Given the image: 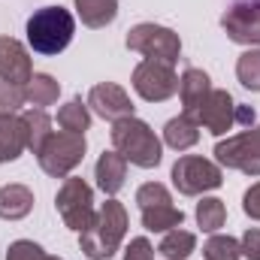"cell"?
I'll return each instance as SVG.
<instances>
[{"label":"cell","mask_w":260,"mask_h":260,"mask_svg":"<svg viewBox=\"0 0 260 260\" xmlns=\"http://www.w3.org/2000/svg\"><path fill=\"white\" fill-rule=\"evenodd\" d=\"M124 230H127L124 206L118 200H106L100 206V212L94 215V224L85 233H79V245L91 260H109L118 251V245L124 239Z\"/></svg>","instance_id":"1"},{"label":"cell","mask_w":260,"mask_h":260,"mask_svg":"<svg viewBox=\"0 0 260 260\" xmlns=\"http://www.w3.org/2000/svg\"><path fill=\"white\" fill-rule=\"evenodd\" d=\"M76 21L64 6H43L27 18V43L40 55H58L70 46Z\"/></svg>","instance_id":"2"},{"label":"cell","mask_w":260,"mask_h":260,"mask_svg":"<svg viewBox=\"0 0 260 260\" xmlns=\"http://www.w3.org/2000/svg\"><path fill=\"white\" fill-rule=\"evenodd\" d=\"M112 145L133 167L151 170L160 164V139L139 118H121L112 124Z\"/></svg>","instance_id":"3"},{"label":"cell","mask_w":260,"mask_h":260,"mask_svg":"<svg viewBox=\"0 0 260 260\" xmlns=\"http://www.w3.org/2000/svg\"><path fill=\"white\" fill-rule=\"evenodd\" d=\"M37 157H40L43 173H49L55 179H64L85 157V133H70V130L52 133L43 142V148H40Z\"/></svg>","instance_id":"4"},{"label":"cell","mask_w":260,"mask_h":260,"mask_svg":"<svg viewBox=\"0 0 260 260\" xmlns=\"http://www.w3.org/2000/svg\"><path fill=\"white\" fill-rule=\"evenodd\" d=\"M136 203H139V212H142V227L151 230V233H167L173 227H182V221H185V212L173 206L170 191L160 182L142 185L136 191Z\"/></svg>","instance_id":"5"},{"label":"cell","mask_w":260,"mask_h":260,"mask_svg":"<svg viewBox=\"0 0 260 260\" xmlns=\"http://www.w3.org/2000/svg\"><path fill=\"white\" fill-rule=\"evenodd\" d=\"M55 206L64 218V224L76 233H85L94 224V194L88 188L85 179H67L61 185V191L55 197Z\"/></svg>","instance_id":"6"},{"label":"cell","mask_w":260,"mask_h":260,"mask_svg":"<svg viewBox=\"0 0 260 260\" xmlns=\"http://www.w3.org/2000/svg\"><path fill=\"white\" fill-rule=\"evenodd\" d=\"M127 49L151 58V61H164V64H176L179 61V52H182V43H179V34H173L170 27H160V24H136L127 34Z\"/></svg>","instance_id":"7"},{"label":"cell","mask_w":260,"mask_h":260,"mask_svg":"<svg viewBox=\"0 0 260 260\" xmlns=\"http://www.w3.org/2000/svg\"><path fill=\"white\" fill-rule=\"evenodd\" d=\"M133 91L148 103H164L179 91V76H176L173 64L145 58L133 70Z\"/></svg>","instance_id":"8"},{"label":"cell","mask_w":260,"mask_h":260,"mask_svg":"<svg viewBox=\"0 0 260 260\" xmlns=\"http://www.w3.org/2000/svg\"><path fill=\"white\" fill-rule=\"evenodd\" d=\"M221 170L206 160V157H197V154H185L176 160L173 167V185L179 188V194L185 197H197L203 191H215L221 188Z\"/></svg>","instance_id":"9"},{"label":"cell","mask_w":260,"mask_h":260,"mask_svg":"<svg viewBox=\"0 0 260 260\" xmlns=\"http://www.w3.org/2000/svg\"><path fill=\"white\" fill-rule=\"evenodd\" d=\"M215 157L230 170L260 176V127H248L242 133H236V136H230L227 142H218Z\"/></svg>","instance_id":"10"},{"label":"cell","mask_w":260,"mask_h":260,"mask_svg":"<svg viewBox=\"0 0 260 260\" xmlns=\"http://www.w3.org/2000/svg\"><path fill=\"white\" fill-rule=\"evenodd\" d=\"M194 121L203 124V127L209 130V133H215V136L227 133V130L236 124V103H233V97L227 91H215L212 88L206 94V100L200 103V109L194 112Z\"/></svg>","instance_id":"11"},{"label":"cell","mask_w":260,"mask_h":260,"mask_svg":"<svg viewBox=\"0 0 260 260\" xmlns=\"http://www.w3.org/2000/svg\"><path fill=\"white\" fill-rule=\"evenodd\" d=\"M227 37L233 43L242 46H260V0L248 3H236L233 9H227V15L221 18Z\"/></svg>","instance_id":"12"},{"label":"cell","mask_w":260,"mask_h":260,"mask_svg":"<svg viewBox=\"0 0 260 260\" xmlns=\"http://www.w3.org/2000/svg\"><path fill=\"white\" fill-rule=\"evenodd\" d=\"M88 106L106 118V121H121V118H133V103H130L127 91L118 88L115 82H103V85H94L91 94H88Z\"/></svg>","instance_id":"13"},{"label":"cell","mask_w":260,"mask_h":260,"mask_svg":"<svg viewBox=\"0 0 260 260\" xmlns=\"http://www.w3.org/2000/svg\"><path fill=\"white\" fill-rule=\"evenodd\" d=\"M30 76H34V67H30L24 46L12 37H0V82L27 85Z\"/></svg>","instance_id":"14"},{"label":"cell","mask_w":260,"mask_h":260,"mask_svg":"<svg viewBox=\"0 0 260 260\" xmlns=\"http://www.w3.org/2000/svg\"><path fill=\"white\" fill-rule=\"evenodd\" d=\"M27 148V127L21 115L0 112V164L15 160Z\"/></svg>","instance_id":"15"},{"label":"cell","mask_w":260,"mask_h":260,"mask_svg":"<svg viewBox=\"0 0 260 260\" xmlns=\"http://www.w3.org/2000/svg\"><path fill=\"white\" fill-rule=\"evenodd\" d=\"M94 176H97V185H100L103 194H109V197L118 194L124 188V179H127V160L118 151H103L100 160H97Z\"/></svg>","instance_id":"16"},{"label":"cell","mask_w":260,"mask_h":260,"mask_svg":"<svg viewBox=\"0 0 260 260\" xmlns=\"http://www.w3.org/2000/svg\"><path fill=\"white\" fill-rule=\"evenodd\" d=\"M209 91H212V85H209V76L203 70H194V67L185 70V76L179 82V94H182V106H185L188 118H194V112L200 109V103L206 100Z\"/></svg>","instance_id":"17"},{"label":"cell","mask_w":260,"mask_h":260,"mask_svg":"<svg viewBox=\"0 0 260 260\" xmlns=\"http://www.w3.org/2000/svg\"><path fill=\"white\" fill-rule=\"evenodd\" d=\"M30 209H34V194H30V188H24V185H6V188H0V218L18 221V218H24Z\"/></svg>","instance_id":"18"},{"label":"cell","mask_w":260,"mask_h":260,"mask_svg":"<svg viewBox=\"0 0 260 260\" xmlns=\"http://www.w3.org/2000/svg\"><path fill=\"white\" fill-rule=\"evenodd\" d=\"M76 9L85 27H106L118 15V0H76Z\"/></svg>","instance_id":"19"},{"label":"cell","mask_w":260,"mask_h":260,"mask_svg":"<svg viewBox=\"0 0 260 260\" xmlns=\"http://www.w3.org/2000/svg\"><path fill=\"white\" fill-rule=\"evenodd\" d=\"M197 139H200V124L194 118H188V115H179V118L167 121V127H164V142L170 148H176V151L191 148Z\"/></svg>","instance_id":"20"},{"label":"cell","mask_w":260,"mask_h":260,"mask_svg":"<svg viewBox=\"0 0 260 260\" xmlns=\"http://www.w3.org/2000/svg\"><path fill=\"white\" fill-rule=\"evenodd\" d=\"M58 94H61V85L49 76V73H34L30 76V82L24 85V100L30 103V106H52L55 100H58Z\"/></svg>","instance_id":"21"},{"label":"cell","mask_w":260,"mask_h":260,"mask_svg":"<svg viewBox=\"0 0 260 260\" xmlns=\"http://www.w3.org/2000/svg\"><path fill=\"white\" fill-rule=\"evenodd\" d=\"M197 248V236L191 230H182V227H173V230H167V236H164V242H160V254L167 260H188L194 254Z\"/></svg>","instance_id":"22"},{"label":"cell","mask_w":260,"mask_h":260,"mask_svg":"<svg viewBox=\"0 0 260 260\" xmlns=\"http://www.w3.org/2000/svg\"><path fill=\"white\" fill-rule=\"evenodd\" d=\"M24 127H27V148L34 151V154H40V148H43V142L52 136V121H49V115L43 112V109H27L24 115Z\"/></svg>","instance_id":"23"},{"label":"cell","mask_w":260,"mask_h":260,"mask_svg":"<svg viewBox=\"0 0 260 260\" xmlns=\"http://www.w3.org/2000/svg\"><path fill=\"white\" fill-rule=\"evenodd\" d=\"M197 221H200V227H203L206 233L221 230L224 221H227V209H224V203H221L218 197H206V200H200V203H197Z\"/></svg>","instance_id":"24"},{"label":"cell","mask_w":260,"mask_h":260,"mask_svg":"<svg viewBox=\"0 0 260 260\" xmlns=\"http://www.w3.org/2000/svg\"><path fill=\"white\" fill-rule=\"evenodd\" d=\"M58 124L70 133H85L91 127V115H88V106L82 100H70L67 106H61L58 112Z\"/></svg>","instance_id":"25"},{"label":"cell","mask_w":260,"mask_h":260,"mask_svg":"<svg viewBox=\"0 0 260 260\" xmlns=\"http://www.w3.org/2000/svg\"><path fill=\"white\" fill-rule=\"evenodd\" d=\"M203 257L206 260H239L242 257V248L233 236H212L206 245H203Z\"/></svg>","instance_id":"26"},{"label":"cell","mask_w":260,"mask_h":260,"mask_svg":"<svg viewBox=\"0 0 260 260\" xmlns=\"http://www.w3.org/2000/svg\"><path fill=\"white\" fill-rule=\"evenodd\" d=\"M236 76L248 91H260V49H248L239 64H236Z\"/></svg>","instance_id":"27"},{"label":"cell","mask_w":260,"mask_h":260,"mask_svg":"<svg viewBox=\"0 0 260 260\" xmlns=\"http://www.w3.org/2000/svg\"><path fill=\"white\" fill-rule=\"evenodd\" d=\"M6 260H61V257L46 254V251H43L37 242H30V239H18V242H12V245H9Z\"/></svg>","instance_id":"28"},{"label":"cell","mask_w":260,"mask_h":260,"mask_svg":"<svg viewBox=\"0 0 260 260\" xmlns=\"http://www.w3.org/2000/svg\"><path fill=\"white\" fill-rule=\"evenodd\" d=\"M24 103V85L0 82V112H15Z\"/></svg>","instance_id":"29"},{"label":"cell","mask_w":260,"mask_h":260,"mask_svg":"<svg viewBox=\"0 0 260 260\" xmlns=\"http://www.w3.org/2000/svg\"><path fill=\"white\" fill-rule=\"evenodd\" d=\"M124 260H154V248H151V242H148L145 236L130 239L127 251H124Z\"/></svg>","instance_id":"30"},{"label":"cell","mask_w":260,"mask_h":260,"mask_svg":"<svg viewBox=\"0 0 260 260\" xmlns=\"http://www.w3.org/2000/svg\"><path fill=\"white\" fill-rule=\"evenodd\" d=\"M239 248H242V254L248 260H260V230H245Z\"/></svg>","instance_id":"31"},{"label":"cell","mask_w":260,"mask_h":260,"mask_svg":"<svg viewBox=\"0 0 260 260\" xmlns=\"http://www.w3.org/2000/svg\"><path fill=\"white\" fill-rule=\"evenodd\" d=\"M242 209H245V215H248V218H254V221H260V182L254 185V188H248V191H245V200H242Z\"/></svg>","instance_id":"32"},{"label":"cell","mask_w":260,"mask_h":260,"mask_svg":"<svg viewBox=\"0 0 260 260\" xmlns=\"http://www.w3.org/2000/svg\"><path fill=\"white\" fill-rule=\"evenodd\" d=\"M236 124L251 127V124H254V109H251V106H236Z\"/></svg>","instance_id":"33"}]
</instances>
